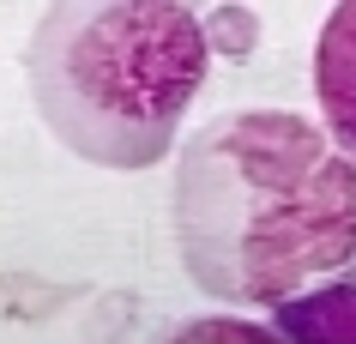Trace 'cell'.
Instances as JSON below:
<instances>
[{"label":"cell","mask_w":356,"mask_h":344,"mask_svg":"<svg viewBox=\"0 0 356 344\" xmlns=\"http://www.w3.org/2000/svg\"><path fill=\"white\" fill-rule=\"evenodd\" d=\"M175 248L224 308H284L356 278V163L290 109H229L175 157Z\"/></svg>","instance_id":"obj_1"},{"label":"cell","mask_w":356,"mask_h":344,"mask_svg":"<svg viewBox=\"0 0 356 344\" xmlns=\"http://www.w3.org/2000/svg\"><path fill=\"white\" fill-rule=\"evenodd\" d=\"M211 19L181 0L49 6L24 42L42 127L97 170H151L206 91Z\"/></svg>","instance_id":"obj_2"},{"label":"cell","mask_w":356,"mask_h":344,"mask_svg":"<svg viewBox=\"0 0 356 344\" xmlns=\"http://www.w3.org/2000/svg\"><path fill=\"white\" fill-rule=\"evenodd\" d=\"M314 103L332 145L356 163V0L332 6L314 42Z\"/></svg>","instance_id":"obj_3"},{"label":"cell","mask_w":356,"mask_h":344,"mask_svg":"<svg viewBox=\"0 0 356 344\" xmlns=\"http://www.w3.org/2000/svg\"><path fill=\"white\" fill-rule=\"evenodd\" d=\"M272 332L284 344H356V278H326L290 296L272 308Z\"/></svg>","instance_id":"obj_4"},{"label":"cell","mask_w":356,"mask_h":344,"mask_svg":"<svg viewBox=\"0 0 356 344\" xmlns=\"http://www.w3.org/2000/svg\"><path fill=\"white\" fill-rule=\"evenodd\" d=\"M175 338L181 344H284L278 332H272V320L266 326H254V320H200V326H181V332H175Z\"/></svg>","instance_id":"obj_5"}]
</instances>
